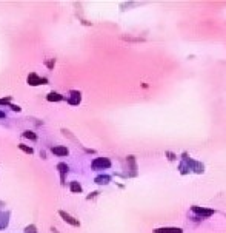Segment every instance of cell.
<instances>
[{"instance_id":"6da1fadb","label":"cell","mask_w":226,"mask_h":233,"mask_svg":"<svg viewBox=\"0 0 226 233\" xmlns=\"http://www.w3.org/2000/svg\"><path fill=\"white\" fill-rule=\"evenodd\" d=\"M111 167V161L106 157H97L92 162V168L94 170H100V168H109Z\"/></svg>"},{"instance_id":"7a4b0ae2","label":"cell","mask_w":226,"mask_h":233,"mask_svg":"<svg viewBox=\"0 0 226 233\" xmlns=\"http://www.w3.org/2000/svg\"><path fill=\"white\" fill-rule=\"evenodd\" d=\"M59 215L63 218V221H65V222H68V224H71V225H74V227H79V225H80V221H79V219L72 218L71 215H68V213H66V212H63V210H60V212H59Z\"/></svg>"},{"instance_id":"3957f363","label":"cell","mask_w":226,"mask_h":233,"mask_svg":"<svg viewBox=\"0 0 226 233\" xmlns=\"http://www.w3.org/2000/svg\"><path fill=\"white\" fill-rule=\"evenodd\" d=\"M192 212L197 213L198 216H211V215H214L212 208H203V207H197V205L192 207Z\"/></svg>"},{"instance_id":"277c9868","label":"cell","mask_w":226,"mask_h":233,"mask_svg":"<svg viewBox=\"0 0 226 233\" xmlns=\"http://www.w3.org/2000/svg\"><path fill=\"white\" fill-rule=\"evenodd\" d=\"M46 82V79H42V77H39L36 73H31L29 76H28V83L29 85H33V86H36V85H40V83H45Z\"/></svg>"},{"instance_id":"5b68a950","label":"cell","mask_w":226,"mask_h":233,"mask_svg":"<svg viewBox=\"0 0 226 233\" xmlns=\"http://www.w3.org/2000/svg\"><path fill=\"white\" fill-rule=\"evenodd\" d=\"M183 230L179 227H162V228H156V233H182Z\"/></svg>"},{"instance_id":"8992f818","label":"cell","mask_w":226,"mask_h":233,"mask_svg":"<svg viewBox=\"0 0 226 233\" xmlns=\"http://www.w3.org/2000/svg\"><path fill=\"white\" fill-rule=\"evenodd\" d=\"M71 96H72V97L68 99V102H69L71 105H79V104H80V99H82V97H80V93H79V91H71Z\"/></svg>"},{"instance_id":"52a82bcc","label":"cell","mask_w":226,"mask_h":233,"mask_svg":"<svg viewBox=\"0 0 226 233\" xmlns=\"http://www.w3.org/2000/svg\"><path fill=\"white\" fill-rule=\"evenodd\" d=\"M51 150H53V153H54V154H57V156H68V153H69L66 147H60V145L53 147Z\"/></svg>"},{"instance_id":"ba28073f","label":"cell","mask_w":226,"mask_h":233,"mask_svg":"<svg viewBox=\"0 0 226 233\" xmlns=\"http://www.w3.org/2000/svg\"><path fill=\"white\" fill-rule=\"evenodd\" d=\"M49 102H59V101H62L63 97L59 94V93H54V91H51V93H49V94H48V97H46Z\"/></svg>"},{"instance_id":"9c48e42d","label":"cell","mask_w":226,"mask_h":233,"mask_svg":"<svg viewBox=\"0 0 226 233\" xmlns=\"http://www.w3.org/2000/svg\"><path fill=\"white\" fill-rule=\"evenodd\" d=\"M57 168L60 170V176H62V182H63V181H65V173H68V165L62 162V164L57 165Z\"/></svg>"},{"instance_id":"30bf717a","label":"cell","mask_w":226,"mask_h":233,"mask_svg":"<svg viewBox=\"0 0 226 233\" xmlns=\"http://www.w3.org/2000/svg\"><path fill=\"white\" fill-rule=\"evenodd\" d=\"M71 192H72V193H80V192H82V185H80L79 182H75V181L71 182Z\"/></svg>"},{"instance_id":"8fae6325","label":"cell","mask_w":226,"mask_h":233,"mask_svg":"<svg viewBox=\"0 0 226 233\" xmlns=\"http://www.w3.org/2000/svg\"><path fill=\"white\" fill-rule=\"evenodd\" d=\"M8 213H0V225H2V228H5L8 225Z\"/></svg>"},{"instance_id":"7c38bea8","label":"cell","mask_w":226,"mask_h":233,"mask_svg":"<svg viewBox=\"0 0 226 233\" xmlns=\"http://www.w3.org/2000/svg\"><path fill=\"white\" fill-rule=\"evenodd\" d=\"M23 136L28 137V139H31V141H37V136L33 131H23Z\"/></svg>"},{"instance_id":"4fadbf2b","label":"cell","mask_w":226,"mask_h":233,"mask_svg":"<svg viewBox=\"0 0 226 233\" xmlns=\"http://www.w3.org/2000/svg\"><path fill=\"white\" fill-rule=\"evenodd\" d=\"M108 181H109V176H98V178H95L97 184H106Z\"/></svg>"},{"instance_id":"5bb4252c","label":"cell","mask_w":226,"mask_h":233,"mask_svg":"<svg viewBox=\"0 0 226 233\" xmlns=\"http://www.w3.org/2000/svg\"><path fill=\"white\" fill-rule=\"evenodd\" d=\"M19 148H20L22 151H25V153H28V154H33V148H31V147H26V145L20 144V145H19Z\"/></svg>"},{"instance_id":"9a60e30c","label":"cell","mask_w":226,"mask_h":233,"mask_svg":"<svg viewBox=\"0 0 226 233\" xmlns=\"http://www.w3.org/2000/svg\"><path fill=\"white\" fill-rule=\"evenodd\" d=\"M25 233H37V228H36V225H28L26 228H25Z\"/></svg>"},{"instance_id":"2e32d148","label":"cell","mask_w":226,"mask_h":233,"mask_svg":"<svg viewBox=\"0 0 226 233\" xmlns=\"http://www.w3.org/2000/svg\"><path fill=\"white\" fill-rule=\"evenodd\" d=\"M9 101H11L9 97H6V99H0V105H2V104H5V105H8V104H9Z\"/></svg>"},{"instance_id":"e0dca14e","label":"cell","mask_w":226,"mask_h":233,"mask_svg":"<svg viewBox=\"0 0 226 233\" xmlns=\"http://www.w3.org/2000/svg\"><path fill=\"white\" fill-rule=\"evenodd\" d=\"M11 108H12L14 111H20V107H17V105H11Z\"/></svg>"},{"instance_id":"ac0fdd59","label":"cell","mask_w":226,"mask_h":233,"mask_svg":"<svg viewBox=\"0 0 226 233\" xmlns=\"http://www.w3.org/2000/svg\"><path fill=\"white\" fill-rule=\"evenodd\" d=\"M2 118H5V113H3V111H0V119H2Z\"/></svg>"}]
</instances>
